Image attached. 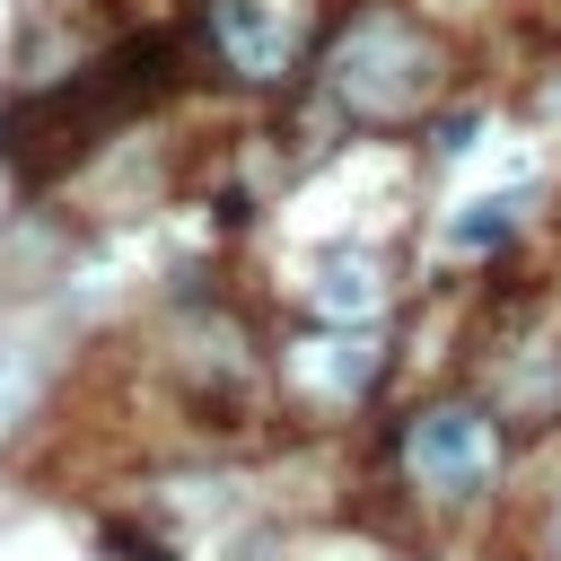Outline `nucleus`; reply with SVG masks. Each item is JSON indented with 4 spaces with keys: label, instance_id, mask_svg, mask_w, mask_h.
<instances>
[{
    "label": "nucleus",
    "instance_id": "nucleus-7",
    "mask_svg": "<svg viewBox=\"0 0 561 561\" xmlns=\"http://www.w3.org/2000/svg\"><path fill=\"white\" fill-rule=\"evenodd\" d=\"M473 131H482V114H447V123H438V158H465Z\"/></svg>",
    "mask_w": 561,
    "mask_h": 561
},
{
    "label": "nucleus",
    "instance_id": "nucleus-8",
    "mask_svg": "<svg viewBox=\"0 0 561 561\" xmlns=\"http://www.w3.org/2000/svg\"><path fill=\"white\" fill-rule=\"evenodd\" d=\"M543 552H552V561H561V508H552V526H543Z\"/></svg>",
    "mask_w": 561,
    "mask_h": 561
},
{
    "label": "nucleus",
    "instance_id": "nucleus-5",
    "mask_svg": "<svg viewBox=\"0 0 561 561\" xmlns=\"http://www.w3.org/2000/svg\"><path fill=\"white\" fill-rule=\"evenodd\" d=\"M307 298H316L324 324H368L386 307V263L377 254H324L316 280H307Z\"/></svg>",
    "mask_w": 561,
    "mask_h": 561
},
{
    "label": "nucleus",
    "instance_id": "nucleus-4",
    "mask_svg": "<svg viewBox=\"0 0 561 561\" xmlns=\"http://www.w3.org/2000/svg\"><path fill=\"white\" fill-rule=\"evenodd\" d=\"M377 368H386V351H377L368 324H333V333H307V342L289 351V377H298L316 403H359V394L377 386Z\"/></svg>",
    "mask_w": 561,
    "mask_h": 561
},
{
    "label": "nucleus",
    "instance_id": "nucleus-3",
    "mask_svg": "<svg viewBox=\"0 0 561 561\" xmlns=\"http://www.w3.org/2000/svg\"><path fill=\"white\" fill-rule=\"evenodd\" d=\"M210 44L237 79H280L307 44V18L289 0H210Z\"/></svg>",
    "mask_w": 561,
    "mask_h": 561
},
{
    "label": "nucleus",
    "instance_id": "nucleus-1",
    "mask_svg": "<svg viewBox=\"0 0 561 561\" xmlns=\"http://www.w3.org/2000/svg\"><path fill=\"white\" fill-rule=\"evenodd\" d=\"M438 35L412 18V9H359L333 44H324V88L351 123H403L438 96Z\"/></svg>",
    "mask_w": 561,
    "mask_h": 561
},
{
    "label": "nucleus",
    "instance_id": "nucleus-6",
    "mask_svg": "<svg viewBox=\"0 0 561 561\" xmlns=\"http://www.w3.org/2000/svg\"><path fill=\"white\" fill-rule=\"evenodd\" d=\"M517 219H526V193H482V202H465V210L447 219V245H456V254H491V245L517 237Z\"/></svg>",
    "mask_w": 561,
    "mask_h": 561
},
{
    "label": "nucleus",
    "instance_id": "nucleus-2",
    "mask_svg": "<svg viewBox=\"0 0 561 561\" xmlns=\"http://www.w3.org/2000/svg\"><path fill=\"white\" fill-rule=\"evenodd\" d=\"M403 473H412L430 500H473V491L500 473L491 412H482V403H430V412L403 430Z\"/></svg>",
    "mask_w": 561,
    "mask_h": 561
}]
</instances>
